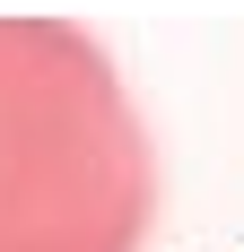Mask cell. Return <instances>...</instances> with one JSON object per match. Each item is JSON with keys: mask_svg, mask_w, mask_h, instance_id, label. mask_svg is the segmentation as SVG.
I'll return each instance as SVG.
<instances>
[{"mask_svg": "<svg viewBox=\"0 0 244 252\" xmlns=\"http://www.w3.org/2000/svg\"><path fill=\"white\" fill-rule=\"evenodd\" d=\"M148 209L114 61L70 26H0V252H140Z\"/></svg>", "mask_w": 244, "mask_h": 252, "instance_id": "1", "label": "cell"}]
</instances>
